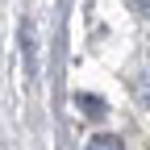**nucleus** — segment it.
<instances>
[{
  "mask_svg": "<svg viewBox=\"0 0 150 150\" xmlns=\"http://www.w3.org/2000/svg\"><path fill=\"white\" fill-rule=\"evenodd\" d=\"M75 104H79V112H83V117H92V121L108 112V104H104L100 96H88V92H79V96H75Z\"/></svg>",
  "mask_w": 150,
  "mask_h": 150,
  "instance_id": "1",
  "label": "nucleus"
},
{
  "mask_svg": "<svg viewBox=\"0 0 150 150\" xmlns=\"http://www.w3.org/2000/svg\"><path fill=\"white\" fill-rule=\"evenodd\" d=\"M88 150H125V142L117 134H96V138L88 142Z\"/></svg>",
  "mask_w": 150,
  "mask_h": 150,
  "instance_id": "2",
  "label": "nucleus"
},
{
  "mask_svg": "<svg viewBox=\"0 0 150 150\" xmlns=\"http://www.w3.org/2000/svg\"><path fill=\"white\" fill-rule=\"evenodd\" d=\"M138 100H142V104L150 108V67H146V71L138 75Z\"/></svg>",
  "mask_w": 150,
  "mask_h": 150,
  "instance_id": "3",
  "label": "nucleus"
},
{
  "mask_svg": "<svg viewBox=\"0 0 150 150\" xmlns=\"http://www.w3.org/2000/svg\"><path fill=\"white\" fill-rule=\"evenodd\" d=\"M134 8H138L142 17H150V0H138V4H134Z\"/></svg>",
  "mask_w": 150,
  "mask_h": 150,
  "instance_id": "4",
  "label": "nucleus"
}]
</instances>
